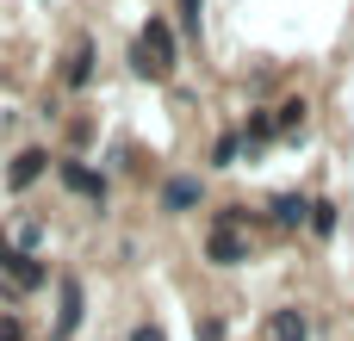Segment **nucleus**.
Instances as JSON below:
<instances>
[{
    "mask_svg": "<svg viewBox=\"0 0 354 341\" xmlns=\"http://www.w3.org/2000/svg\"><path fill=\"white\" fill-rule=\"evenodd\" d=\"M137 50L149 56V81H168V75H174V62H180V43H174L168 19H149V25H143V37H137Z\"/></svg>",
    "mask_w": 354,
    "mask_h": 341,
    "instance_id": "nucleus-1",
    "label": "nucleus"
},
{
    "mask_svg": "<svg viewBox=\"0 0 354 341\" xmlns=\"http://www.w3.org/2000/svg\"><path fill=\"white\" fill-rule=\"evenodd\" d=\"M205 205V180L199 174H168L162 180V217H187Z\"/></svg>",
    "mask_w": 354,
    "mask_h": 341,
    "instance_id": "nucleus-2",
    "label": "nucleus"
},
{
    "mask_svg": "<svg viewBox=\"0 0 354 341\" xmlns=\"http://www.w3.org/2000/svg\"><path fill=\"white\" fill-rule=\"evenodd\" d=\"M0 280H12L19 292H37L50 273H44V261H37V255H25V249H0Z\"/></svg>",
    "mask_w": 354,
    "mask_h": 341,
    "instance_id": "nucleus-3",
    "label": "nucleus"
},
{
    "mask_svg": "<svg viewBox=\"0 0 354 341\" xmlns=\"http://www.w3.org/2000/svg\"><path fill=\"white\" fill-rule=\"evenodd\" d=\"M56 292H62V311H56V341H68L81 329V317H87V292H81V280L75 273H62L56 280Z\"/></svg>",
    "mask_w": 354,
    "mask_h": 341,
    "instance_id": "nucleus-4",
    "label": "nucleus"
},
{
    "mask_svg": "<svg viewBox=\"0 0 354 341\" xmlns=\"http://www.w3.org/2000/svg\"><path fill=\"white\" fill-rule=\"evenodd\" d=\"M261 341H311V317H305L299 304H286V311H274V317L261 323Z\"/></svg>",
    "mask_w": 354,
    "mask_h": 341,
    "instance_id": "nucleus-5",
    "label": "nucleus"
},
{
    "mask_svg": "<svg viewBox=\"0 0 354 341\" xmlns=\"http://www.w3.org/2000/svg\"><path fill=\"white\" fill-rule=\"evenodd\" d=\"M56 174H62V186H68L75 199H93V205H106V174H93V168H81V162H62Z\"/></svg>",
    "mask_w": 354,
    "mask_h": 341,
    "instance_id": "nucleus-6",
    "label": "nucleus"
},
{
    "mask_svg": "<svg viewBox=\"0 0 354 341\" xmlns=\"http://www.w3.org/2000/svg\"><path fill=\"white\" fill-rule=\"evenodd\" d=\"M268 224H280V230H305V224H311V199H305V193H280V199H268Z\"/></svg>",
    "mask_w": 354,
    "mask_h": 341,
    "instance_id": "nucleus-7",
    "label": "nucleus"
},
{
    "mask_svg": "<svg viewBox=\"0 0 354 341\" xmlns=\"http://www.w3.org/2000/svg\"><path fill=\"white\" fill-rule=\"evenodd\" d=\"M205 261H212V267H243V261H249V242H243L236 230H212V236H205Z\"/></svg>",
    "mask_w": 354,
    "mask_h": 341,
    "instance_id": "nucleus-8",
    "label": "nucleus"
},
{
    "mask_svg": "<svg viewBox=\"0 0 354 341\" xmlns=\"http://www.w3.org/2000/svg\"><path fill=\"white\" fill-rule=\"evenodd\" d=\"M44 168H50V155H44V149H19V155H12V174H6V180H12V193L37 186V180H44Z\"/></svg>",
    "mask_w": 354,
    "mask_h": 341,
    "instance_id": "nucleus-9",
    "label": "nucleus"
},
{
    "mask_svg": "<svg viewBox=\"0 0 354 341\" xmlns=\"http://www.w3.org/2000/svg\"><path fill=\"white\" fill-rule=\"evenodd\" d=\"M62 81L81 93L87 81H93V37H75V50H68V68H62Z\"/></svg>",
    "mask_w": 354,
    "mask_h": 341,
    "instance_id": "nucleus-10",
    "label": "nucleus"
},
{
    "mask_svg": "<svg viewBox=\"0 0 354 341\" xmlns=\"http://www.w3.org/2000/svg\"><path fill=\"white\" fill-rule=\"evenodd\" d=\"M305 112H311L305 99H280V106H274V130H280V137H292V130L305 124Z\"/></svg>",
    "mask_w": 354,
    "mask_h": 341,
    "instance_id": "nucleus-11",
    "label": "nucleus"
},
{
    "mask_svg": "<svg viewBox=\"0 0 354 341\" xmlns=\"http://www.w3.org/2000/svg\"><path fill=\"white\" fill-rule=\"evenodd\" d=\"M311 230H317V236H336V230H342V205L311 199Z\"/></svg>",
    "mask_w": 354,
    "mask_h": 341,
    "instance_id": "nucleus-12",
    "label": "nucleus"
},
{
    "mask_svg": "<svg viewBox=\"0 0 354 341\" xmlns=\"http://www.w3.org/2000/svg\"><path fill=\"white\" fill-rule=\"evenodd\" d=\"M280 130H274V112H249V124H243V143H274Z\"/></svg>",
    "mask_w": 354,
    "mask_h": 341,
    "instance_id": "nucleus-13",
    "label": "nucleus"
},
{
    "mask_svg": "<svg viewBox=\"0 0 354 341\" xmlns=\"http://www.w3.org/2000/svg\"><path fill=\"white\" fill-rule=\"evenodd\" d=\"M236 155H243V137H218V149H212V168H236Z\"/></svg>",
    "mask_w": 354,
    "mask_h": 341,
    "instance_id": "nucleus-14",
    "label": "nucleus"
},
{
    "mask_svg": "<svg viewBox=\"0 0 354 341\" xmlns=\"http://www.w3.org/2000/svg\"><path fill=\"white\" fill-rule=\"evenodd\" d=\"M193 335H199V341H224V323H218V317H199Z\"/></svg>",
    "mask_w": 354,
    "mask_h": 341,
    "instance_id": "nucleus-15",
    "label": "nucleus"
},
{
    "mask_svg": "<svg viewBox=\"0 0 354 341\" xmlns=\"http://www.w3.org/2000/svg\"><path fill=\"white\" fill-rule=\"evenodd\" d=\"M180 25H187V37H199V0H180Z\"/></svg>",
    "mask_w": 354,
    "mask_h": 341,
    "instance_id": "nucleus-16",
    "label": "nucleus"
},
{
    "mask_svg": "<svg viewBox=\"0 0 354 341\" xmlns=\"http://www.w3.org/2000/svg\"><path fill=\"white\" fill-rule=\"evenodd\" d=\"M0 341H25V329H19V317H0Z\"/></svg>",
    "mask_w": 354,
    "mask_h": 341,
    "instance_id": "nucleus-17",
    "label": "nucleus"
},
{
    "mask_svg": "<svg viewBox=\"0 0 354 341\" xmlns=\"http://www.w3.org/2000/svg\"><path fill=\"white\" fill-rule=\"evenodd\" d=\"M131 341H162V329H156V323H137V329H131Z\"/></svg>",
    "mask_w": 354,
    "mask_h": 341,
    "instance_id": "nucleus-18",
    "label": "nucleus"
}]
</instances>
